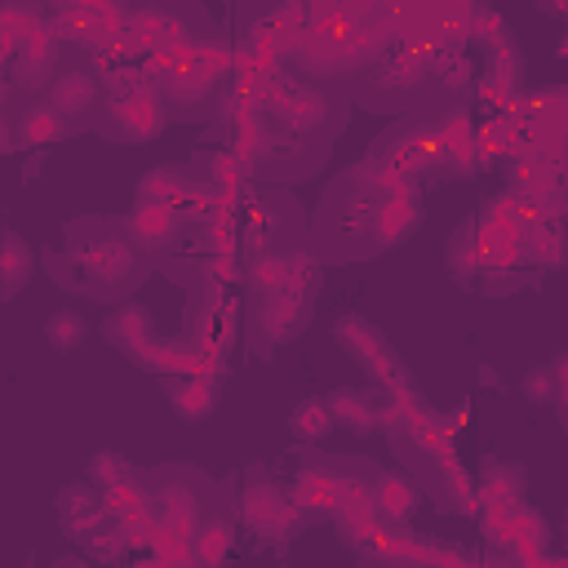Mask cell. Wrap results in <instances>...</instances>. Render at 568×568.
I'll return each mask as SVG.
<instances>
[{"label":"cell","instance_id":"1","mask_svg":"<svg viewBox=\"0 0 568 568\" xmlns=\"http://www.w3.org/2000/svg\"><path fill=\"white\" fill-rule=\"evenodd\" d=\"M44 271L58 288L89 302H124L151 275V253L124 231V217H75L62 226V244L44 253Z\"/></svg>","mask_w":568,"mask_h":568},{"label":"cell","instance_id":"2","mask_svg":"<svg viewBox=\"0 0 568 568\" xmlns=\"http://www.w3.org/2000/svg\"><path fill=\"white\" fill-rule=\"evenodd\" d=\"M404 178H390L386 169H377L373 160H359L351 169H342L328 186L324 200L315 209V226L306 231L311 257L315 262H359V257H377L373 248V231H377V213L386 204V195L399 186Z\"/></svg>","mask_w":568,"mask_h":568},{"label":"cell","instance_id":"3","mask_svg":"<svg viewBox=\"0 0 568 568\" xmlns=\"http://www.w3.org/2000/svg\"><path fill=\"white\" fill-rule=\"evenodd\" d=\"M248 102L257 111H266L280 129L306 138V142H324L333 146V138L346 124L351 111V84H333V80H315L306 71H297L293 62H280L253 93Z\"/></svg>","mask_w":568,"mask_h":568},{"label":"cell","instance_id":"4","mask_svg":"<svg viewBox=\"0 0 568 568\" xmlns=\"http://www.w3.org/2000/svg\"><path fill=\"white\" fill-rule=\"evenodd\" d=\"M102 106L93 115V129L115 142V146H142V142H155L164 129H169V111H164V98L155 89V80L146 75V67H133V62H120V67H106L102 71Z\"/></svg>","mask_w":568,"mask_h":568},{"label":"cell","instance_id":"5","mask_svg":"<svg viewBox=\"0 0 568 568\" xmlns=\"http://www.w3.org/2000/svg\"><path fill=\"white\" fill-rule=\"evenodd\" d=\"M373 475H377V466L368 457L306 453L302 466H297V475H293V484H288V497H293V506L306 519H337L346 510L368 506Z\"/></svg>","mask_w":568,"mask_h":568},{"label":"cell","instance_id":"6","mask_svg":"<svg viewBox=\"0 0 568 568\" xmlns=\"http://www.w3.org/2000/svg\"><path fill=\"white\" fill-rule=\"evenodd\" d=\"M351 102L364 111H395L413 115L430 102V53L413 44H386L355 80H351Z\"/></svg>","mask_w":568,"mask_h":568},{"label":"cell","instance_id":"7","mask_svg":"<svg viewBox=\"0 0 568 568\" xmlns=\"http://www.w3.org/2000/svg\"><path fill=\"white\" fill-rule=\"evenodd\" d=\"M102 337H106L129 364L151 368V373H160V377L186 373V368L195 364V351L204 346V342L191 337V333H182V337H160L155 324H151V311H146L142 302H133V297L115 302V311H111L106 324H102Z\"/></svg>","mask_w":568,"mask_h":568},{"label":"cell","instance_id":"8","mask_svg":"<svg viewBox=\"0 0 568 568\" xmlns=\"http://www.w3.org/2000/svg\"><path fill=\"white\" fill-rule=\"evenodd\" d=\"M315 293H320L315 257H311L297 275H288L284 284L262 288V293H248V320H244L248 346H253L257 355H271L275 346L293 342V337L306 328V320H311Z\"/></svg>","mask_w":568,"mask_h":568},{"label":"cell","instance_id":"9","mask_svg":"<svg viewBox=\"0 0 568 568\" xmlns=\"http://www.w3.org/2000/svg\"><path fill=\"white\" fill-rule=\"evenodd\" d=\"M146 488H151L155 528H169L178 537H191L204 515H213V510L226 506L222 501V484H213L195 466H160V470H146Z\"/></svg>","mask_w":568,"mask_h":568},{"label":"cell","instance_id":"10","mask_svg":"<svg viewBox=\"0 0 568 568\" xmlns=\"http://www.w3.org/2000/svg\"><path fill=\"white\" fill-rule=\"evenodd\" d=\"M120 27L151 49H191L213 31V18L200 0H120Z\"/></svg>","mask_w":568,"mask_h":568},{"label":"cell","instance_id":"11","mask_svg":"<svg viewBox=\"0 0 568 568\" xmlns=\"http://www.w3.org/2000/svg\"><path fill=\"white\" fill-rule=\"evenodd\" d=\"M377 169H386L390 178H404V182H426L435 178V164H439V146H435V133H430V115L413 111V115H399L382 138H373L368 155Z\"/></svg>","mask_w":568,"mask_h":568},{"label":"cell","instance_id":"12","mask_svg":"<svg viewBox=\"0 0 568 568\" xmlns=\"http://www.w3.org/2000/svg\"><path fill=\"white\" fill-rule=\"evenodd\" d=\"M333 342L364 368V377L377 386V390H399V386H413L404 359L395 355V346L382 337V328H373L364 315H342L333 324Z\"/></svg>","mask_w":568,"mask_h":568},{"label":"cell","instance_id":"13","mask_svg":"<svg viewBox=\"0 0 568 568\" xmlns=\"http://www.w3.org/2000/svg\"><path fill=\"white\" fill-rule=\"evenodd\" d=\"M102 93H106L102 71H98L80 49L67 53V44H62V62H58V71L49 75L44 98L71 120L75 133H80V129H93V115H98V106H102Z\"/></svg>","mask_w":568,"mask_h":568},{"label":"cell","instance_id":"14","mask_svg":"<svg viewBox=\"0 0 568 568\" xmlns=\"http://www.w3.org/2000/svg\"><path fill=\"white\" fill-rule=\"evenodd\" d=\"M240 519L257 537H293L306 524V515L293 506L288 488L266 470H248L244 493H240Z\"/></svg>","mask_w":568,"mask_h":568},{"label":"cell","instance_id":"15","mask_svg":"<svg viewBox=\"0 0 568 568\" xmlns=\"http://www.w3.org/2000/svg\"><path fill=\"white\" fill-rule=\"evenodd\" d=\"M240 244H244L240 253H262V248H306V222H302V209H297L284 191H266V195L253 204Z\"/></svg>","mask_w":568,"mask_h":568},{"label":"cell","instance_id":"16","mask_svg":"<svg viewBox=\"0 0 568 568\" xmlns=\"http://www.w3.org/2000/svg\"><path fill=\"white\" fill-rule=\"evenodd\" d=\"M71 120L44 98V93H18L13 111H9V138L18 151H36V146H53L62 138H71Z\"/></svg>","mask_w":568,"mask_h":568},{"label":"cell","instance_id":"17","mask_svg":"<svg viewBox=\"0 0 568 568\" xmlns=\"http://www.w3.org/2000/svg\"><path fill=\"white\" fill-rule=\"evenodd\" d=\"M133 200L164 204V209L182 213L186 222H200V173H195V164H155L151 173L138 178Z\"/></svg>","mask_w":568,"mask_h":568},{"label":"cell","instance_id":"18","mask_svg":"<svg viewBox=\"0 0 568 568\" xmlns=\"http://www.w3.org/2000/svg\"><path fill=\"white\" fill-rule=\"evenodd\" d=\"M58 62H62V40L49 27L31 31L18 44V53H13V71H9L13 75V89L18 93H40L49 84V75L58 71Z\"/></svg>","mask_w":568,"mask_h":568},{"label":"cell","instance_id":"19","mask_svg":"<svg viewBox=\"0 0 568 568\" xmlns=\"http://www.w3.org/2000/svg\"><path fill=\"white\" fill-rule=\"evenodd\" d=\"M524 493H528L524 466L501 462V457H484L479 479L470 484V506H479V515H488V510H506V506L524 501Z\"/></svg>","mask_w":568,"mask_h":568},{"label":"cell","instance_id":"20","mask_svg":"<svg viewBox=\"0 0 568 568\" xmlns=\"http://www.w3.org/2000/svg\"><path fill=\"white\" fill-rule=\"evenodd\" d=\"M58 524H62L67 537H75V541L84 546L98 528L111 524L106 501H102V488L89 484V479H84V484H67V488L58 493Z\"/></svg>","mask_w":568,"mask_h":568},{"label":"cell","instance_id":"21","mask_svg":"<svg viewBox=\"0 0 568 568\" xmlns=\"http://www.w3.org/2000/svg\"><path fill=\"white\" fill-rule=\"evenodd\" d=\"M124 231L155 257V253H173V248H178V240H182V231H186V217L173 213V209H164V204H142V200H133V209L124 213Z\"/></svg>","mask_w":568,"mask_h":568},{"label":"cell","instance_id":"22","mask_svg":"<svg viewBox=\"0 0 568 568\" xmlns=\"http://www.w3.org/2000/svg\"><path fill=\"white\" fill-rule=\"evenodd\" d=\"M164 395H169V408H173L182 422H204V417H213L217 404H222V377L169 373V377H164Z\"/></svg>","mask_w":568,"mask_h":568},{"label":"cell","instance_id":"23","mask_svg":"<svg viewBox=\"0 0 568 568\" xmlns=\"http://www.w3.org/2000/svg\"><path fill=\"white\" fill-rule=\"evenodd\" d=\"M368 506L382 524H408L413 510L422 506V488L413 475H399V470H377L373 475V493H368Z\"/></svg>","mask_w":568,"mask_h":568},{"label":"cell","instance_id":"24","mask_svg":"<svg viewBox=\"0 0 568 568\" xmlns=\"http://www.w3.org/2000/svg\"><path fill=\"white\" fill-rule=\"evenodd\" d=\"M470 80H475V67H470V58L462 49H430V98L439 106L462 102Z\"/></svg>","mask_w":568,"mask_h":568},{"label":"cell","instance_id":"25","mask_svg":"<svg viewBox=\"0 0 568 568\" xmlns=\"http://www.w3.org/2000/svg\"><path fill=\"white\" fill-rule=\"evenodd\" d=\"M333 426H346L355 435L377 430V386H337L328 395Z\"/></svg>","mask_w":568,"mask_h":568},{"label":"cell","instance_id":"26","mask_svg":"<svg viewBox=\"0 0 568 568\" xmlns=\"http://www.w3.org/2000/svg\"><path fill=\"white\" fill-rule=\"evenodd\" d=\"M31 275H36V248L18 231L0 226V302L18 297Z\"/></svg>","mask_w":568,"mask_h":568},{"label":"cell","instance_id":"27","mask_svg":"<svg viewBox=\"0 0 568 568\" xmlns=\"http://www.w3.org/2000/svg\"><path fill=\"white\" fill-rule=\"evenodd\" d=\"M444 266L453 275L457 288H475V275L484 266V244H479V231H475V217L462 222L453 235H448V253H444Z\"/></svg>","mask_w":568,"mask_h":568},{"label":"cell","instance_id":"28","mask_svg":"<svg viewBox=\"0 0 568 568\" xmlns=\"http://www.w3.org/2000/svg\"><path fill=\"white\" fill-rule=\"evenodd\" d=\"M44 4L40 0H0V53L13 58L18 44L44 27Z\"/></svg>","mask_w":568,"mask_h":568},{"label":"cell","instance_id":"29","mask_svg":"<svg viewBox=\"0 0 568 568\" xmlns=\"http://www.w3.org/2000/svg\"><path fill=\"white\" fill-rule=\"evenodd\" d=\"M231 546H235V519H231V510H226V506H222V510H213V515H204V519H200V528L191 532L195 564H222V559L231 555Z\"/></svg>","mask_w":568,"mask_h":568},{"label":"cell","instance_id":"30","mask_svg":"<svg viewBox=\"0 0 568 568\" xmlns=\"http://www.w3.org/2000/svg\"><path fill=\"white\" fill-rule=\"evenodd\" d=\"M564 364H568V355H555L550 364L524 373V399H528V404H555L559 417H564V395H568V386H564Z\"/></svg>","mask_w":568,"mask_h":568},{"label":"cell","instance_id":"31","mask_svg":"<svg viewBox=\"0 0 568 568\" xmlns=\"http://www.w3.org/2000/svg\"><path fill=\"white\" fill-rule=\"evenodd\" d=\"M288 430H293V439H297V444H320V439L333 430L328 399H320V395L297 399V404H293V413H288Z\"/></svg>","mask_w":568,"mask_h":568},{"label":"cell","instance_id":"32","mask_svg":"<svg viewBox=\"0 0 568 568\" xmlns=\"http://www.w3.org/2000/svg\"><path fill=\"white\" fill-rule=\"evenodd\" d=\"M84 337H89V324H84V315L71 311V306H58V311L44 320V342H49L53 351H62V355L80 351Z\"/></svg>","mask_w":568,"mask_h":568},{"label":"cell","instance_id":"33","mask_svg":"<svg viewBox=\"0 0 568 568\" xmlns=\"http://www.w3.org/2000/svg\"><path fill=\"white\" fill-rule=\"evenodd\" d=\"M133 466L120 457V453H111V448H102V453H93L89 457V484H98V488H106V484H115L120 475H129Z\"/></svg>","mask_w":568,"mask_h":568},{"label":"cell","instance_id":"34","mask_svg":"<svg viewBox=\"0 0 568 568\" xmlns=\"http://www.w3.org/2000/svg\"><path fill=\"white\" fill-rule=\"evenodd\" d=\"M4 151H13V138H9V115L0 111V160H4Z\"/></svg>","mask_w":568,"mask_h":568},{"label":"cell","instance_id":"35","mask_svg":"<svg viewBox=\"0 0 568 568\" xmlns=\"http://www.w3.org/2000/svg\"><path fill=\"white\" fill-rule=\"evenodd\" d=\"M537 9L550 13V18H564V0H537Z\"/></svg>","mask_w":568,"mask_h":568}]
</instances>
